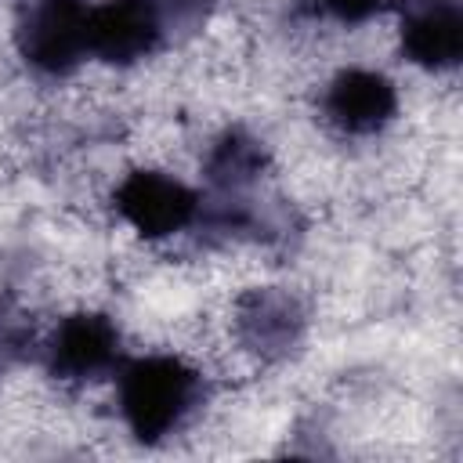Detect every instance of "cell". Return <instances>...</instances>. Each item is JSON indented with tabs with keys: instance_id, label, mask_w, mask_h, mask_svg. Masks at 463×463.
Instances as JSON below:
<instances>
[{
	"instance_id": "6da1fadb",
	"label": "cell",
	"mask_w": 463,
	"mask_h": 463,
	"mask_svg": "<svg viewBox=\"0 0 463 463\" xmlns=\"http://www.w3.org/2000/svg\"><path fill=\"white\" fill-rule=\"evenodd\" d=\"M203 373L177 354H141L116 365L119 420L145 445H159L181 430L203 405Z\"/></svg>"
},
{
	"instance_id": "7a4b0ae2",
	"label": "cell",
	"mask_w": 463,
	"mask_h": 463,
	"mask_svg": "<svg viewBox=\"0 0 463 463\" xmlns=\"http://www.w3.org/2000/svg\"><path fill=\"white\" fill-rule=\"evenodd\" d=\"M206 0H101L87 11V58L134 65L206 18Z\"/></svg>"
},
{
	"instance_id": "3957f363",
	"label": "cell",
	"mask_w": 463,
	"mask_h": 463,
	"mask_svg": "<svg viewBox=\"0 0 463 463\" xmlns=\"http://www.w3.org/2000/svg\"><path fill=\"white\" fill-rule=\"evenodd\" d=\"M87 0H29L14 43L18 54L43 76H69L87 61Z\"/></svg>"
},
{
	"instance_id": "277c9868",
	"label": "cell",
	"mask_w": 463,
	"mask_h": 463,
	"mask_svg": "<svg viewBox=\"0 0 463 463\" xmlns=\"http://www.w3.org/2000/svg\"><path fill=\"white\" fill-rule=\"evenodd\" d=\"M116 213L141 235V239H174L177 232L199 224V210H203V195L195 188H188L181 177L166 174V170H130L119 184H116Z\"/></svg>"
},
{
	"instance_id": "5b68a950",
	"label": "cell",
	"mask_w": 463,
	"mask_h": 463,
	"mask_svg": "<svg viewBox=\"0 0 463 463\" xmlns=\"http://www.w3.org/2000/svg\"><path fill=\"white\" fill-rule=\"evenodd\" d=\"M47 376L61 383H90L119 365V326L101 311L65 315L40 347Z\"/></svg>"
},
{
	"instance_id": "8992f818",
	"label": "cell",
	"mask_w": 463,
	"mask_h": 463,
	"mask_svg": "<svg viewBox=\"0 0 463 463\" xmlns=\"http://www.w3.org/2000/svg\"><path fill=\"white\" fill-rule=\"evenodd\" d=\"M232 329H235V340L242 351L257 354L260 362H279L293 347H300L307 318H304L300 300L289 289L257 286L235 300Z\"/></svg>"
},
{
	"instance_id": "52a82bcc",
	"label": "cell",
	"mask_w": 463,
	"mask_h": 463,
	"mask_svg": "<svg viewBox=\"0 0 463 463\" xmlns=\"http://www.w3.org/2000/svg\"><path fill=\"white\" fill-rule=\"evenodd\" d=\"M398 11L402 54L427 72H452L463 58L459 0H391Z\"/></svg>"
},
{
	"instance_id": "ba28073f",
	"label": "cell",
	"mask_w": 463,
	"mask_h": 463,
	"mask_svg": "<svg viewBox=\"0 0 463 463\" xmlns=\"http://www.w3.org/2000/svg\"><path fill=\"white\" fill-rule=\"evenodd\" d=\"M398 112V87L376 72V69H340L326 90H322V116L340 130V134H376L383 130Z\"/></svg>"
},
{
	"instance_id": "9c48e42d",
	"label": "cell",
	"mask_w": 463,
	"mask_h": 463,
	"mask_svg": "<svg viewBox=\"0 0 463 463\" xmlns=\"http://www.w3.org/2000/svg\"><path fill=\"white\" fill-rule=\"evenodd\" d=\"M264 166H268V148H264V141H257V137H253L250 130H242V127L224 130V134L210 145L206 163H203L210 188H213L217 195H228V199L246 195V188H253V184L260 181Z\"/></svg>"
},
{
	"instance_id": "30bf717a",
	"label": "cell",
	"mask_w": 463,
	"mask_h": 463,
	"mask_svg": "<svg viewBox=\"0 0 463 463\" xmlns=\"http://www.w3.org/2000/svg\"><path fill=\"white\" fill-rule=\"evenodd\" d=\"M315 7L340 25H362L376 18L383 7H391V0H315Z\"/></svg>"
},
{
	"instance_id": "8fae6325",
	"label": "cell",
	"mask_w": 463,
	"mask_h": 463,
	"mask_svg": "<svg viewBox=\"0 0 463 463\" xmlns=\"http://www.w3.org/2000/svg\"><path fill=\"white\" fill-rule=\"evenodd\" d=\"M25 340H29L25 322L0 304V365H7L11 358H18L22 347H25Z\"/></svg>"
}]
</instances>
